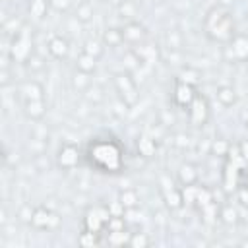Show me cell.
<instances>
[{
  "label": "cell",
  "instance_id": "6da1fadb",
  "mask_svg": "<svg viewBox=\"0 0 248 248\" xmlns=\"http://www.w3.org/2000/svg\"><path fill=\"white\" fill-rule=\"evenodd\" d=\"M85 159L97 172L116 174L124 169V147L112 136L95 138L87 143Z\"/></svg>",
  "mask_w": 248,
  "mask_h": 248
},
{
  "label": "cell",
  "instance_id": "7a4b0ae2",
  "mask_svg": "<svg viewBox=\"0 0 248 248\" xmlns=\"http://www.w3.org/2000/svg\"><path fill=\"white\" fill-rule=\"evenodd\" d=\"M203 31L207 39L215 43H229L236 33H234V19L229 10V6L217 4L213 6L205 17H203Z\"/></svg>",
  "mask_w": 248,
  "mask_h": 248
},
{
  "label": "cell",
  "instance_id": "3957f363",
  "mask_svg": "<svg viewBox=\"0 0 248 248\" xmlns=\"http://www.w3.org/2000/svg\"><path fill=\"white\" fill-rule=\"evenodd\" d=\"M114 89L120 97L122 103H126L128 107H134L138 103V85L134 81V78L130 76V72H120L114 76Z\"/></svg>",
  "mask_w": 248,
  "mask_h": 248
},
{
  "label": "cell",
  "instance_id": "277c9868",
  "mask_svg": "<svg viewBox=\"0 0 248 248\" xmlns=\"http://www.w3.org/2000/svg\"><path fill=\"white\" fill-rule=\"evenodd\" d=\"M110 219V209L108 205H93L85 211L83 215V229L93 231V232H105V225Z\"/></svg>",
  "mask_w": 248,
  "mask_h": 248
},
{
  "label": "cell",
  "instance_id": "5b68a950",
  "mask_svg": "<svg viewBox=\"0 0 248 248\" xmlns=\"http://www.w3.org/2000/svg\"><path fill=\"white\" fill-rule=\"evenodd\" d=\"M196 85H190L182 79L176 78L174 81V89H172V105L176 108H182V110H188V107L192 105L194 97H196Z\"/></svg>",
  "mask_w": 248,
  "mask_h": 248
},
{
  "label": "cell",
  "instance_id": "8992f818",
  "mask_svg": "<svg viewBox=\"0 0 248 248\" xmlns=\"http://www.w3.org/2000/svg\"><path fill=\"white\" fill-rule=\"evenodd\" d=\"M60 225V217L48 209L46 205H39L33 209V217H31V227L39 229V231H46V229H54Z\"/></svg>",
  "mask_w": 248,
  "mask_h": 248
},
{
  "label": "cell",
  "instance_id": "52a82bcc",
  "mask_svg": "<svg viewBox=\"0 0 248 248\" xmlns=\"http://www.w3.org/2000/svg\"><path fill=\"white\" fill-rule=\"evenodd\" d=\"M120 31H122V41L126 43V45H130L132 48H136V46H140L141 43H145V39H147V31H145V27L140 23V21H126L122 27H120Z\"/></svg>",
  "mask_w": 248,
  "mask_h": 248
},
{
  "label": "cell",
  "instance_id": "ba28073f",
  "mask_svg": "<svg viewBox=\"0 0 248 248\" xmlns=\"http://www.w3.org/2000/svg\"><path fill=\"white\" fill-rule=\"evenodd\" d=\"M188 118L194 126H203L209 118V105H207V99L200 93H196L192 105L188 107Z\"/></svg>",
  "mask_w": 248,
  "mask_h": 248
},
{
  "label": "cell",
  "instance_id": "9c48e42d",
  "mask_svg": "<svg viewBox=\"0 0 248 248\" xmlns=\"http://www.w3.org/2000/svg\"><path fill=\"white\" fill-rule=\"evenodd\" d=\"M79 163V149L74 143H62L56 153V165L62 170H72Z\"/></svg>",
  "mask_w": 248,
  "mask_h": 248
},
{
  "label": "cell",
  "instance_id": "30bf717a",
  "mask_svg": "<svg viewBox=\"0 0 248 248\" xmlns=\"http://www.w3.org/2000/svg\"><path fill=\"white\" fill-rule=\"evenodd\" d=\"M227 54L234 60V62H244L248 60V35H234L227 46H225Z\"/></svg>",
  "mask_w": 248,
  "mask_h": 248
},
{
  "label": "cell",
  "instance_id": "8fae6325",
  "mask_svg": "<svg viewBox=\"0 0 248 248\" xmlns=\"http://www.w3.org/2000/svg\"><path fill=\"white\" fill-rule=\"evenodd\" d=\"M46 50H48V54H50L52 58L64 60V58L68 56V52H70V45H68V41H66L62 35H54V37L48 39Z\"/></svg>",
  "mask_w": 248,
  "mask_h": 248
},
{
  "label": "cell",
  "instance_id": "7c38bea8",
  "mask_svg": "<svg viewBox=\"0 0 248 248\" xmlns=\"http://www.w3.org/2000/svg\"><path fill=\"white\" fill-rule=\"evenodd\" d=\"M178 182L184 186V188H190V186H196L198 178H200V172H198V167L192 165V163H182L180 169H178V174H176Z\"/></svg>",
  "mask_w": 248,
  "mask_h": 248
},
{
  "label": "cell",
  "instance_id": "4fadbf2b",
  "mask_svg": "<svg viewBox=\"0 0 248 248\" xmlns=\"http://www.w3.org/2000/svg\"><path fill=\"white\" fill-rule=\"evenodd\" d=\"M23 112L31 120H41L46 114L45 99H29V101H23Z\"/></svg>",
  "mask_w": 248,
  "mask_h": 248
},
{
  "label": "cell",
  "instance_id": "5bb4252c",
  "mask_svg": "<svg viewBox=\"0 0 248 248\" xmlns=\"http://www.w3.org/2000/svg\"><path fill=\"white\" fill-rule=\"evenodd\" d=\"M19 93H21L23 101H29V99H45V97H43V85L37 83L35 79L23 81V83L19 85Z\"/></svg>",
  "mask_w": 248,
  "mask_h": 248
},
{
  "label": "cell",
  "instance_id": "9a60e30c",
  "mask_svg": "<svg viewBox=\"0 0 248 248\" xmlns=\"http://www.w3.org/2000/svg\"><path fill=\"white\" fill-rule=\"evenodd\" d=\"M136 147H138V155H141L143 159L153 157V155H155V151H157V143H155V140H151V138H147V136L138 138Z\"/></svg>",
  "mask_w": 248,
  "mask_h": 248
},
{
  "label": "cell",
  "instance_id": "2e32d148",
  "mask_svg": "<svg viewBox=\"0 0 248 248\" xmlns=\"http://www.w3.org/2000/svg\"><path fill=\"white\" fill-rule=\"evenodd\" d=\"M165 205L170 209V211H176L184 205V194L176 188H170L165 192Z\"/></svg>",
  "mask_w": 248,
  "mask_h": 248
},
{
  "label": "cell",
  "instance_id": "e0dca14e",
  "mask_svg": "<svg viewBox=\"0 0 248 248\" xmlns=\"http://www.w3.org/2000/svg\"><path fill=\"white\" fill-rule=\"evenodd\" d=\"M215 95H217V101L223 107H232L236 103V93H234V89L231 85H219Z\"/></svg>",
  "mask_w": 248,
  "mask_h": 248
},
{
  "label": "cell",
  "instance_id": "ac0fdd59",
  "mask_svg": "<svg viewBox=\"0 0 248 248\" xmlns=\"http://www.w3.org/2000/svg\"><path fill=\"white\" fill-rule=\"evenodd\" d=\"M95 66H97V58L95 56H91V54H87V52H79V56L76 58V70H79V72H85V74H91L93 70H95Z\"/></svg>",
  "mask_w": 248,
  "mask_h": 248
},
{
  "label": "cell",
  "instance_id": "d6986e66",
  "mask_svg": "<svg viewBox=\"0 0 248 248\" xmlns=\"http://www.w3.org/2000/svg\"><path fill=\"white\" fill-rule=\"evenodd\" d=\"M118 200H120V203L124 205V209H138V205H140V196H138V192L132 190V188L122 190L120 196H118Z\"/></svg>",
  "mask_w": 248,
  "mask_h": 248
},
{
  "label": "cell",
  "instance_id": "ffe728a7",
  "mask_svg": "<svg viewBox=\"0 0 248 248\" xmlns=\"http://www.w3.org/2000/svg\"><path fill=\"white\" fill-rule=\"evenodd\" d=\"M219 221L231 227V225H236V223L240 221V215H238V211H236L231 203H227V205H223V207L219 209Z\"/></svg>",
  "mask_w": 248,
  "mask_h": 248
},
{
  "label": "cell",
  "instance_id": "44dd1931",
  "mask_svg": "<svg viewBox=\"0 0 248 248\" xmlns=\"http://www.w3.org/2000/svg\"><path fill=\"white\" fill-rule=\"evenodd\" d=\"M48 8H50V0H31V4H29V14H31L35 19H41V17L46 16Z\"/></svg>",
  "mask_w": 248,
  "mask_h": 248
},
{
  "label": "cell",
  "instance_id": "7402d4cb",
  "mask_svg": "<svg viewBox=\"0 0 248 248\" xmlns=\"http://www.w3.org/2000/svg\"><path fill=\"white\" fill-rule=\"evenodd\" d=\"M130 229H124V231H116V232H107V242L112 244V246H128V240H130Z\"/></svg>",
  "mask_w": 248,
  "mask_h": 248
},
{
  "label": "cell",
  "instance_id": "603a6c76",
  "mask_svg": "<svg viewBox=\"0 0 248 248\" xmlns=\"http://www.w3.org/2000/svg\"><path fill=\"white\" fill-rule=\"evenodd\" d=\"M78 244L79 246H97V244H101V232H93V231L83 229L78 236Z\"/></svg>",
  "mask_w": 248,
  "mask_h": 248
},
{
  "label": "cell",
  "instance_id": "cb8c5ba5",
  "mask_svg": "<svg viewBox=\"0 0 248 248\" xmlns=\"http://www.w3.org/2000/svg\"><path fill=\"white\" fill-rule=\"evenodd\" d=\"M151 244V238L147 236V232H141V231H136L130 234V240H128V246L132 248H147Z\"/></svg>",
  "mask_w": 248,
  "mask_h": 248
},
{
  "label": "cell",
  "instance_id": "d4e9b609",
  "mask_svg": "<svg viewBox=\"0 0 248 248\" xmlns=\"http://www.w3.org/2000/svg\"><path fill=\"white\" fill-rule=\"evenodd\" d=\"M103 41H105V45H108L110 48H114V46H118V45H122V43H124V41H122V31H120V29L110 27V29H107V31H105Z\"/></svg>",
  "mask_w": 248,
  "mask_h": 248
},
{
  "label": "cell",
  "instance_id": "484cf974",
  "mask_svg": "<svg viewBox=\"0 0 248 248\" xmlns=\"http://www.w3.org/2000/svg\"><path fill=\"white\" fill-rule=\"evenodd\" d=\"M93 17V6L89 2H79L76 8V19L81 23H87Z\"/></svg>",
  "mask_w": 248,
  "mask_h": 248
},
{
  "label": "cell",
  "instance_id": "4316f807",
  "mask_svg": "<svg viewBox=\"0 0 248 248\" xmlns=\"http://www.w3.org/2000/svg\"><path fill=\"white\" fill-rule=\"evenodd\" d=\"M25 66H27V70H29L31 74H37V72L45 70V60H43L39 54L31 52V54L25 58Z\"/></svg>",
  "mask_w": 248,
  "mask_h": 248
},
{
  "label": "cell",
  "instance_id": "83f0119b",
  "mask_svg": "<svg viewBox=\"0 0 248 248\" xmlns=\"http://www.w3.org/2000/svg\"><path fill=\"white\" fill-rule=\"evenodd\" d=\"M72 85H74V89H78V91H85L89 85H91V79H89V74H85V72H76L74 74V78H72Z\"/></svg>",
  "mask_w": 248,
  "mask_h": 248
},
{
  "label": "cell",
  "instance_id": "f1b7e54d",
  "mask_svg": "<svg viewBox=\"0 0 248 248\" xmlns=\"http://www.w3.org/2000/svg\"><path fill=\"white\" fill-rule=\"evenodd\" d=\"M167 48L169 50H178L180 46H182V35H180V31H176V29H172V31H167Z\"/></svg>",
  "mask_w": 248,
  "mask_h": 248
},
{
  "label": "cell",
  "instance_id": "f546056e",
  "mask_svg": "<svg viewBox=\"0 0 248 248\" xmlns=\"http://www.w3.org/2000/svg\"><path fill=\"white\" fill-rule=\"evenodd\" d=\"M83 93H85V99H87V101H91V103H101V101L105 99L103 89H101L99 85H95V83H93V85H89Z\"/></svg>",
  "mask_w": 248,
  "mask_h": 248
},
{
  "label": "cell",
  "instance_id": "4dcf8cb0",
  "mask_svg": "<svg viewBox=\"0 0 248 248\" xmlns=\"http://www.w3.org/2000/svg\"><path fill=\"white\" fill-rule=\"evenodd\" d=\"M178 79H182V81H186V83H190V85H196V83L200 81V72L194 70V68H190V66H186V68L182 70V74L178 76Z\"/></svg>",
  "mask_w": 248,
  "mask_h": 248
},
{
  "label": "cell",
  "instance_id": "1f68e13d",
  "mask_svg": "<svg viewBox=\"0 0 248 248\" xmlns=\"http://www.w3.org/2000/svg\"><path fill=\"white\" fill-rule=\"evenodd\" d=\"M103 45L99 43V41H93V39H89V41H85V45H83V52H87V54H91V56H95V58H99L101 54H103Z\"/></svg>",
  "mask_w": 248,
  "mask_h": 248
},
{
  "label": "cell",
  "instance_id": "d6a6232c",
  "mask_svg": "<svg viewBox=\"0 0 248 248\" xmlns=\"http://www.w3.org/2000/svg\"><path fill=\"white\" fill-rule=\"evenodd\" d=\"M17 217H19V219H21L23 223H29V225H31V217H33V209H31V207H29V205L25 203V205H21V207H19V211H17Z\"/></svg>",
  "mask_w": 248,
  "mask_h": 248
},
{
  "label": "cell",
  "instance_id": "836d02e7",
  "mask_svg": "<svg viewBox=\"0 0 248 248\" xmlns=\"http://www.w3.org/2000/svg\"><path fill=\"white\" fill-rule=\"evenodd\" d=\"M227 149H229V143H227V141H223V140H217V141H213V143H211V151H213V153H217V155H225V153H227Z\"/></svg>",
  "mask_w": 248,
  "mask_h": 248
},
{
  "label": "cell",
  "instance_id": "e575fe53",
  "mask_svg": "<svg viewBox=\"0 0 248 248\" xmlns=\"http://www.w3.org/2000/svg\"><path fill=\"white\" fill-rule=\"evenodd\" d=\"M126 12L130 14V17H132V16H134V12H136V6H134V4H130L128 0H124V2L120 4V14H126Z\"/></svg>",
  "mask_w": 248,
  "mask_h": 248
},
{
  "label": "cell",
  "instance_id": "d590c367",
  "mask_svg": "<svg viewBox=\"0 0 248 248\" xmlns=\"http://www.w3.org/2000/svg\"><path fill=\"white\" fill-rule=\"evenodd\" d=\"M50 6L56 10H68L70 8V0H50Z\"/></svg>",
  "mask_w": 248,
  "mask_h": 248
},
{
  "label": "cell",
  "instance_id": "8d00e7d4",
  "mask_svg": "<svg viewBox=\"0 0 248 248\" xmlns=\"http://www.w3.org/2000/svg\"><path fill=\"white\" fill-rule=\"evenodd\" d=\"M238 202H240L244 207H248V188L240 186V190H238Z\"/></svg>",
  "mask_w": 248,
  "mask_h": 248
},
{
  "label": "cell",
  "instance_id": "74e56055",
  "mask_svg": "<svg viewBox=\"0 0 248 248\" xmlns=\"http://www.w3.org/2000/svg\"><path fill=\"white\" fill-rule=\"evenodd\" d=\"M242 118H244V126L248 128V112H244V114H242Z\"/></svg>",
  "mask_w": 248,
  "mask_h": 248
},
{
  "label": "cell",
  "instance_id": "f35d334b",
  "mask_svg": "<svg viewBox=\"0 0 248 248\" xmlns=\"http://www.w3.org/2000/svg\"><path fill=\"white\" fill-rule=\"evenodd\" d=\"M244 188H248V174H246V184H244Z\"/></svg>",
  "mask_w": 248,
  "mask_h": 248
}]
</instances>
